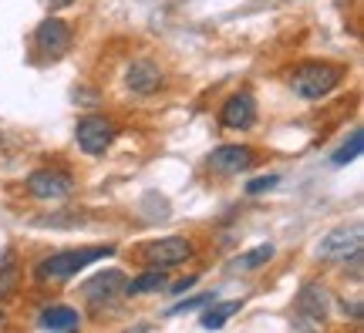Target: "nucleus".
Returning <instances> with one entry per match:
<instances>
[{
	"mask_svg": "<svg viewBox=\"0 0 364 333\" xmlns=\"http://www.w3.org/2000/svg\"><path fill=\"white\" fill-rule=\"evenodd\" d=\"M270 259H273V246L270 243L253 246V249H247L243 256L236 259V269H260V266H267Z\"/></svg>",
	"mask_w": 364,
	"mask_h": 333,
	"instance_id": "nucleus-17",
	"label": "nucleus"
},
{
	"mask_svg": "<svg viewBox=\"0 0 364 333\" xmlns=\"http://www.w3.org/2000/svg\"><path fill=\"white\" fill-rule=\"evenodd\" d=\"M327 307H331V293H327L324 283H304L300 286L297 300H294V310H297L300 320H311V323H321L327 317Z\"/></svg>",
	"mask_w": 364,
	"mask_h": 333,
	"instance_id": "nucleus-11",
	"label": "nucleus"
},
{
	"mask_svg": "<svg viewBox=\"0 0 364 333\" xmlns=\"http://www.w3.org/2000/svg\"><path fill=\"white\" fill-rule=\"evenodd\" d=\"M253 121H257V102H253V94L250 91H236L230 94L220 108V125L223 129H253Z\"/></svg>",
	"mask_w": 364,
	"mask_h": 333,
	"instance_id": "nucleus-10",
	"label": "nucleus"
},
{
	"mask_svg": "<svg viewBox=\"0 0 364 333\" xmlns=\"http://www.w3.org/2000/svg\"><path fill=\"white\" fill-rule=\"evenodd\" d=\"M361 145H364V131L361 129H354L351 131V138L341 145L338 152H334V165H348V162H354L358 155H361Z\"/></svg>",
	"mask_w": 364,
	"mask_h": 333,
	"instance_id": "nucleus-18",
	"label": "nucleus"
},
{
	"mask_svg": "<svg viewBox=\"0 0 364 333\" xmlns=\"http://www.w3.org/2000/svg\"><path fill=\"white\" fill-rule=\"evenodd\" d=\"M61 4H68V0H51V7H61Z\"/></svg>",
	"mask_w": 364,
	"mask_h": 333,
	"instance_id": "nucleus-22",
	"label": "nucleus"
},
{
	"mask_svg": "<svg viewBox=\"0 0 364 333\" xmlns=\"http://www.w3.org/2000/svg\"><path fill=\"white\" fill-rule=\"evenodd\" d=\"M166 269H152L145 266L142 276H135V280L125 283V296H145V293H156V290H162L166 286Z\"/></svg>",
	"mask_w": 364,
	"mask_h": 333,
	"instance_id": "nucleus-14",
	"label": "nucleus"
},
{
	"mask_svg": "<svg viewBox=\"0 0 364 333\" xmlns=\"http://www.w3.org/2000/svg\"><path fill=\"white\" fill-rule=\"evenodd\" d=\"M71 40H75L71 24H65L61 17H44L38 24V31H34V48H38L44 58H51V61H58L61 54H68Z\"/></svg>",
	"mask_w": 364,
	"mask_h": 333,
	"instance_id": "nucleus-7",
	"label": "nucleus"
},
{
	"mask_svg": "<svg viewBox=\"0 0 364 333\" xmlns=\"http://www.w3.org/2000/svg\"><path fill=\"white\" fill-rule=\"evenodd\" d=\"M75 192V175L61 165H48L38 168L27 175V195L41 199V202H54V199H68Z\"/></svg>",
	"mask_w": 364,
	"mask_h": 333,
	"instance_id": "nucleus-4",
	"label": "nucleus"
},
{
	"mask_svg": "<svg viewBox=\"0 0 364 333\" xmlns=\"http://www.w3.org/2000/svg\"><path fill=\"white\" fill-rule=\"evenodd\" d=\"M361 229L358 226H351V229H334L327 232L324 239H321V246H317V256L324 259H348L351 253H358L361 249Z\"/></svg>",
	"mask_w": 364,
	"mask_h": 333,
	"instance_id": "nucleus-12",
	"label": "nucleus"
},
{
	"mask_svg": "<svg viewBox=\"0 0 364 333\" xmlns=\"http://www.w3.org/2000/svg\"><path fill=\"white\" fill-rule=\"evenodd\" d=\"M253 162H257V152H253L250 145H220V148H213L206 158L209 172H216V175H240V172H247Z\"/></svg>",
	"mask_w": 364,
	"mask_h": 333,
	"instance_id": "nucleus-9",
	"label": "nucleus"
},
{
	"mask_svg": "<svg viewBox=\"0 0 364 333\" xmlns=\"http://www.w3.org/2000/svg\"><path fill=\"white\" fill-rule=\"evenodd\" d=\"M115 135H118L115 121L105 118V115H88L75 125V138H78L81 152H88V155H105L112 148Z\"/></svg>",
	"mask_w": 364,
	"mask_h": 333,
	"instance_id": "nucleus-6",
	"label": "nucleus"
},
{
	"mask_svg": "<svg viewBox=\"0 0 364 333\" xmlns=\"http://www.w3.org/2000/svg\"><path fill=\"white\" fill-rule=\"evenodd\" d=\"M125 283H129V276L122 269H105L98 276H91L88 283H81V300L95 310H105L125 296Z\"/></svg>",
	"mask_w": 364,
	"mask_h": 333,
	"instance_id": "nucleus-5",
	"label": "nucleus"
},
{
	"mask_svg": "<svg viewBox=\"0 0 364 333\" xmlns=\"http://www.w3.org/2000/svg\"><path fill=\"white\" fill-rule=\"evenodd\" d=\"M277 182H280V175H260V179L247 182V192L250 195H260V192H267V189H273Z\"/></svg>",
	"mask_w": 364,
	"mask_h": 333,
	"instance_id": "nucleus-19",
	"label": "nucleus"
},
{
	"mask_svg": "<svg viewBox=\"0 0 364 333\" xmlns=\"http://www.w3.org/2000/svg\"><path fill=\"white\" fill-rule=\"evenodd\" d=\"M236 310H240V300H230V303H213V307L203 313V320H199V323H203L206 330H220V327L233 317Z\"/></svg>",
	"mask_w": 364,
	"mask_h": 333,
	"instance_id": "nucleus-16",
	"label": "nucleus"
},
{
	"mask_svg": "<svg viewBox=\"0 0 364 333\" xmlns=\"http://www.w3.org/2000/svg\"><path fill=\"white\" fill-rule=\"evenodd\" d=\"M41 327L44 330H75L81 327V313L75 307H65V303H54V307L41 310Z\"/></svg>",
	"mask_w": 364,
	"mask_h": 333,
	"instance_id": "nucleus-13",
	"label": "nucleus"
},
{
	"mask_svg": "<svg viewBox=\"0 0 364 333\" xmlns=\"http://www.w3.org/2000/svg\"><path fill=\"white\" fill-rule=\"evenodd\" d=\"M115 253V246H81V249H65V253H54V256L41 259L34 269V280L38 283H65L75 273H81L85 266H91L95 259H105Z\"/></svg>",
	"mask_w": 364,
	"mask_h": 333,
	"instance_id": "nucleus-2",
	"label": "nucleus"
},
{
	"mask_svg": "<svg viewBox=\"0 0 364 333\" xmlns=\"http://www.w3.org/2000/svg\"><path fill=\"white\" fill-rule=\"evenodd\" d=\"M206 303H213V296H196V300H186V303H179V307H172L169 310V317H176V313H186V310H199V307H206Z\"/></svg>",
	"mask_w": 364,
	"mask_h": 333,
	"instance_id": "nucleus-20",
	"label": "nucleus"
},
{
	"mask_svg": "<svg viewBox=\"0 0 364 333\" xmlns=\"http://www.w3.org/2000/svg\"><path fill=\"white\" fill-rule=\"evenodd\" d=\"M162 84H166V71H162L152 58H139V61H132V65L125 67V88H129L132 94H139V98L159 94Z\"/></svg>",
	"mask_w": 364,
	"mask_h": 333,
	"instance_id": "nucleus-8",
	"label": "nucleus"
},
{
	"mask_svg": "<svg viewBox=\"0 0 364 333\" xmlns=\"http://www.w3.org/2000/svg\"><path fill=\"white\" fill-rule=\"evenodd\" d=\"M196 256V243L186 239V236H166V239H152V243H142L135 249V263L152 269H176L182 263H189Z\"/></svg>",
	"mask_w": 364,
	"mask_h": 333,
	"instance_id": "nucleus-3",
	"label": "nucleus"
},
{
	"mask_svg": "<svg viewBox=\"0 0 364 333\" xmlns=\"http://www.w3.org/2000/svg\"><path fill=\"white\" fill-rule=\"evenodd\" d=\"M344 75H348V67L334 65V61H304V65H297L290 71L287 84H290V91H294L297 98H304V102H321L331 91L341 88Z\"/></svg>",
	"mask_w": 364,
	"mask_h": 333,
	"instance_id": "nucleus-1",
	"label": "nucleus"
},
{
	"mask_svg": "<svg viewBox=\"0 0 364 333\" xmlns=\"http://www.w3.org/2000/svg\"><path fill=\"white\" fill-rule=\"evenodd\" d=\"M193 283H196V276H186V280H179L176 286H169V290H172V293H186V290H189Z\"/></svg>",
	"mask_w": 364,
	"mask_h": 333,
	"instance_id": "nucleus-21",
	"label": "nucleus"
},
{
	"mask_svg": "<svg viewBox=\"0 0 364 333\" xmlns=\"http://www.w3.org/2000/svg\"><path fill=\"white\" fill-rule=\"evenodd\" d=\"M21 290V263L14 259V253L7 249L0 256V300H11Z\"/></svg>",
	"mask_w": 364,
	"mask_h": 333,
	"instance_id": "nucleus-15",
	"label": "nucleus"
}]
</instances>
